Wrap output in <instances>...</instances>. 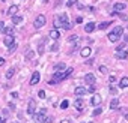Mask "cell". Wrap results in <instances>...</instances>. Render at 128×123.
Masks as SVG:
<instances>
[{"instance_id": "7bdbcfd3", "label": "cell", "mask_w": 128, "mask_h": 123, "mask_svg": "<svg viewBox=\"0 0 128 123\" xmlns=\"http://www.w3.org/2000/svg\"><path fill=\"white\" fill-rule=\"evenodd\" d=\"M3 63H5V60H3V59H2V57H0V66H2V65H3Z\"/></svg>"}, {"instance_id": "f35d334b", "label": "cell", "mask_w": 128, "mask_h": 123, "mask_svg": "<svg viewBox=\"0 0 128 123\" xmlns=\"http://www.w3.org/2000/svg\"><path fill=\"white\" fill-rule=\"evenodd\" d=\"M75 23H77V24H81V23H83V18H81V17H77Z\"/></svg>"}, {"instance_id": "e0dca14e", "label": "cell", "mask_w": 128, "mask_h": 123, "mask_svg": "<svg viewBox=\"0 0 128 123\" xmlns=\"http://www.w3.org/2000/svg\"><path fill=\"white\" fill-rule=\"evenodd\" d=\"M14 74H15V68H14V66H12V68H9V69H8V71H6V74H5V77H6V78H8V80H11V78H12V77H14Z\"/></svg>"}, {"instance_id": "f6af8a7d", "label": "cell", "mask_w": 128, "mask_h": 123, "mask_svg": "<svg viewBox=\"0 0 128 123\" xmlns=\"http://www.w3.org/2000/svg\"><path fill=\"white\" fill-rule=\"evenodd\" d=\"M125 44H128V35L125 36Z\"/></svg>"}, {"instance_id": "d590c367", "label": "cell", "mask_w": 128, "mask_h": 123, "mask_svg": "<svg viewBox=\"0 0 128 123\" xmlns=\"http://www.w3.org/2000/svg\"><path fill=\"white\" fill-rule=\"evenodd\" d=\"M109 81H110V83H115V81H116V77H115V75H110V77H109Z\"/></svg>"}, {"instance_id": "44dd1931", "label": "cell", "mask_w": 128, "mask_h": 123, "mask_svg": "<svg viewBox=\"0 0 128 123\" xmlns=\"http://www.w3.org/2000/svg\"><path fill=\"white\" fill-rule=\"evenodd\" d=\"M119 107V99H111L110 102V110H116Z\"/></svg>"}, {"instance_id": "603a6c76", "label": "cell", "mask_w": 128, "mask_h": 123, "mask_svg": "<svg viewBox=\"0 0 128 123\" xmlns=\"http://www.w3.org/2000/svg\"><path fill=\"white\" fill-rule=\"evenodd\" d=\"M109 41H110V42H118V41H119V38H118V36L113 33V32H111V33H109Z\"/></svg>"}, {"instance_id": "836d02e7", "label": "cell", "mask_w": 128, "mask_h": 123, "mask_svg": "<svg viewBox=\"0 0 128 123\" xmlns=\"http://www.w3.org/2000/svg\"><path fill=\"white\" fill-rule=\"evenodd\" d=\"M15 50H17V44H14V45H11V47H9V53H14Z\"/></svg>"}, {"instance_id": "4fadbf2b", "label": "cell", "mask_w": 128, "mask_h": 123, "mask_svg": "<svg viewBox=\"0 0 128 123\" xmlns=\"http://www.w3.org/2000/svg\"><path fill=\"white\" fill-rule=\"evenodd\" d=\"M17 12H18V6H17V5H12L9 9H8V15L14 17V15H17Z\"/></svg>"}, {"instance_id": "1f68e13d", "label": "cell", "mask_w": 128, "mask_h": 123, "mask_svg": "<svg viewBox=\"0 0 128 123\" xmlns=\"http://www.w3.org/2000/svg\"><path fill=\"white\" fill-rule=\"evenodd\" d=\"M101 111H102L101 108H95V111H93V116H100V114H101Z\"/></svg>"}, {"instance_id": "277c9868", "label": "cell", "mask_w": 128, "mask_h": 123, "mask_svg": "<svg viewBox=\"0 0 128 123\" xmlns=\"http://www.w3.org/2000/svg\"><path fill=\"white\" fill-rule=\"evenodd\" d=\"M95 77H93V74H86L84 75V83L88 84V86H95Z\"/></svg>"}, {"instance_id": "5b68a950", "label": "cell", "mask_w": 128, "mask_h": 123, "mask_svg": "<svg viewBox=\"0 0 128 123\" xmlns=\"http://www.w3.org/2000/svg\"><path fill=\"white\" fill-rule=\"evenodd\" d=\"M33 117L36 119V122H38V123H44L45 120H47V117H45V110H42V111H39L38 114H35Z\"/></svg>"}, {"instance_id": "60d3db41", "label": "cell", "mask_w": 128, "mask_h": 123, "mask_svg": "<svg viewBox=\"0 0 128 123\" xmlns=\"http://www.w3.org/2000/svg\"><path fill=\"white\" fill-rule=\"evenodd\" d=\"M110 93H111V95H116V89H115V87H110Z\"/></svg>"}, {"instance_id": "4dcf8cb0", "label": "cell", "mask_w": 128, "mask_h": 123, "mask_svg": "<svg viewBox=\"0 0 128 123\" xmlns=\"http://www.w3.org/2000/svg\"><path fill=\"white\" fill-rule=\"evenodd\" d=\"M100 71H101L102 74H109V69H107V66H101V68H100Z\"/></svg>"}, {"instance_id": "8fae6325", "label": "cell", "mask_w": 128, "mask_h": 123, "mask_svg": "<svg viewBox=\"0 0 128 123\" xmlns=\"http://www.w3.org/2000/svg\"><path fill=\"white\" fill-rule=\"evenodd\" d=\"M95 29H97V24H95V23H88L84 26V32H86V33H90V32L95 30Z\"/></svg>"}, {"instance_id": "52a82bcc", "label": "cell", "mask_w": 128, "mask_h": 123, "mask_svg": "<svg viewBox=\"0 0 128 123\" xmlns=\"http://www.w3.org/2000/svg\"><path fill=\"white\" fill-rule=\"evenodd\" d=\"M35 110H36V102L35 101H30L29 102V105H27V113L30 114V116H35Z\"/></svg>"}, {"instance_id": "8992f818", "label": "cell", "mask_w": 128, "mask_h": 123, "mask_svg": "<svg viewBox=\"0 0 128 123\" xmlns=\"http://www.w3.org/2000/svg\"><path fill=\"white\" fill-rule=\"evenodd\" d=\"M39 80H41V74L39 72H33L32 74V78H30V86H36L39 83Z\"/></svg>"}, {"instance_id": "d4e9b609", "label": "cell", "mask_w": 128, "mask_h": 123, "mask_svg": "<svg viewBox=\"0 0 128 123\" xmlns=\"http://www.w3.org/2000/svg\"><path fill=\"white\" fill-rule=\"evenodd\" d=\"M78 39H80V38H78V36L77 35H72V36H69V38H68V42H71V44H74V42H77V41Z\"/></svg>"}, {"instance_id": "bcb514c9", "label": "cell", "mask_w": 128, "mask_h": 123, "mask_svg": "<svg viewBox=\"0 0 128 123\" xmlns=\"http://www.w3.org/2000/svg\"><path fill=\"white\" fill-rule=\"evenodd\" d=\"M125 119H127V120H128V114H125Z\"/></svg>"}, {"instance_id": "8d00e7d4", "label": "cell", "mask_w": 128, "mask_h": 123, "mask_svg": "<svg viewBox=\"0 0 128 123\" xmlns=\"http://www.w3.org/2000/svg\"><path fill=\"white\" fill-rule=\"evenodd\" d=\"M38 95H39V98H42V99H44V98H45V92H44V90H39Z\"/></svg>"}, {"instance_id": "74e56055", "label": "cell", "mask_w": 128, "mask_h": 123, "mask_svg": "<svg viewBox=\"0 0 128 123\" xmlns=\"http://www.w3.org/2000/svg\"><path fill=\"white\" fill-rule=\"evenodd\" d=\"M57 50H59V45H57V44H54V45L51 47V51H57Z\"/></svg>"}, {"instance_id": "9a60e30c", "label": "cell", "mask_w": 128, "mask_h": 123, "mask_svg": "<svg viewBox=\"0 0 128 123\" xmlns=\"http://www.w3.org/2000/svg\"><path fill=\"white\" fill-rule=\"evenodd\" d=\"M50 38H51V39H54V41L60 38V33H59V30H57V29H53V30L50 32Z\"/></svg>"}, {"instance_id": "ab89813d", "label": "cell", "mask_w": 128, "mask_h": 123, "mask_svg": "<svg viewBox=\"0 0 128 123\" xmlns=\"http://www.w3.org/2000/svg\"><path fill=\"white\" fill-rule=\"evenodd\" d=\"M3 30H5V23L0 21V32H3Z\"/></svg>"}, {"instance_id": "c3c4849f", "label": "cell", "mask_w": 128, "mask_h": 123, "mask_svg": "<svg viewBox=\"0 0 128 123\" xmlns=\"http://www.w3.org/2000/svg\"><path fill=\"white\" fill-rule=\"evenodd\" d=\"M2 2H6V0H2Z\"/></svg>"}, {"instance_id": "7dc6e473", "label": "cell", "mask_w": 128, "mask_h": 123, "mask_svg": "<svg viewBox=\"0 0 128 123\" xmlns=\"http://www.w3.org/2000/svg\"><path fill=\"white\" fill-rule=\"evenodd\" d=\"M0 123H6V120H2V122H0Z\"/></svg>"}, {"instance_id": "7402d4cb", "label": "cell", "mask_w": 128, "mask_h": 123, "mask_svg": "<svg viewBox=\"0 0 128 123\" xmlns=\"http://www.w3.org/2000/svg\"><path fill=\"white\" fill-rule=\"evenodd\" d=\"M23 21V17H20V15H14V17H12V23L14 24H20Z\"/></svg>"}, {"instance_id": "4316f807", "label": "cell", "mask_w": 128, "mask_h": 123, "mask_svg": "<svg viewBox=\"0 0 128 123\" xmlns=\"http://www.w3.org/2000/svg\"><path fill=\"white\" fill-rule=\"evenodd\" d=\"M68 107H69V102H68L66 99H65V101H62V104H60V108H62V110H66Z\"/></svg>"}, {"instance_id": "30bf717a", "label": "cell", "mask_w": 128, "mask_h": 123, "mask_svg": "<svg viewBox=\"0 0 128 123\" xmlns=\"http://www.w3.org/2000/svg\"><path fill=\"white\" fill-rule=\"evenodd\" d=\"M3 44H5L6 47L9 48L11 45H14V44H15V38H14V36H11V35H8L6 38H5V41H3Z\"/></svg>"}, {"instance_id": "484cf974", "label": "cell", "mask_w": 128, "mask_h": 123, "mask_svg": "<svg viewBox=\"0 0 128 123\" xmlns=\"http://www.w3.org/2000/svg\"><path fill=\"white\" fill-rule=\"evenodd\" d=\"M3 33H5L6 36H8V35H11V36H12V33H14V29H12V27H6L5 30H3Z\"/></svg>"}, {"instance_id": "681fc988", "label": "cell", "mask_w": 128, "mask_h": 123, "mask_svg": "<svg viewBox=\"0 0 128 123\" xmlns=\"http://www.w3.org/2000/svg\"><path fill=\"white\" fill-rule=\"evenodd\" d=\"M0 122H2V119H0Z\"/></svg>"}, {"instance_id": "83f0119b", "label": "cell", "mask_w": 128, "mask_h": 123, "mask_svg": "<svg viewBox=\"0 0 128 123\" xmlns=\"http://www.w3.org/2000/svg\"><path fill=\"white\" fill-rule=\"evenodd\" d=\"M54 68H56V71H62V69H66V66H65V63H57Z\"/></svg>"}, {"instance_id": "ee69618b", "label": "cell", "mask_w": 128, "mask_h": 123, "mask_svg": "<svg viewBox=\"0 0 128 123\" xmlns=\"http://www.w3.org/2000/svg\"><path fill=\"white\" fill-rule=\"evenodd\" d=\"M60 123H69V120H66V119H65V120H62Z\"/></svg>"}, {"instance_id": "5bb4252c", "label": "cell", "mask_w": 128, "mask_h": 123, "mask_svg": "<svg viewBox=\"0 0 128 123\" xmlns=\"http://www.w3.org/2000/svg\"><path fill=\"white\" fill-rule=\"evenodd\" d=\"M113 8H115V12L124 11V9L127 8V3H115V5H113Z\"/></svg>"}, {"instance_id": "ac0fdd59", "label": "cell", "mask_w": 128, "mask_h": 123, "mask_svg": "<svg viewBox=\"0 0 128 123\" xmlns=\"http://www.w3.org/2000/svg\"><path fill=\"white\" fill-rule=\"evenodd\" d=\"M119 87H122V89L128 87V77H124V78H121V81H119Z\"/></svg>"}, {"instance_id": "9c48e42d", "label": "cell", "mask_w": 128, "mask_h": 123, "mask_svg": "<svg viewBox=\"0 0 128 123\" xmlns=\"http://www.w3.org/2000/svg\"><path fill=\"white\" fill-rule=\"evenodd\" d=\"M62 80H65V74H62V72L57 71V72L54 74V77H53L51 83H59V81H62Z\"/></svg>"}, {"instance_id": "2e32d148", "label": "cell", "mask_w": 128, "mask_h": 123, "mask_svg": "<svg viewBox=\"0 0 128 123\" xmlns=\"http://www.w3.org/2000/svg\"><path fill=\"white\" fill-rule=\"evenodd\" d=\"M74 92H75V95H77V96H83V95H86V93H88V89H83V87H77L75 90H74Z\"/></svg>"}, {"instance_id": "3957f363", "label": "cell", "mask_w": 128, "mask_h": 123, "mask_svg": "<svg viewBox=\"0 0 128 123\" xmlns=\"http://www.w3.org/2000/svg\"><path fill=\"white\" fill-rule=\"evenodd\" d=\"M101 102H102V98H101V95H98V93H93L92 99H90V105L98 107V105H101Z\"/></svg>"}, {"instance_id": "d6986e66", "label": "cell", "mask_w": 128, "mask_h": 123, "mask_svg": "<svg viewBox=\"0 0 128 123\" xmlns=\"http://www.w3.org/2000/svg\"><path fill=\"white\" fill-rule=\"evenodd\" d=\"M74 107H75L77 110H83L84 108V104H83V101H81V99H77L75 102H74Z\"/></svg>"}, {"instance_id": "f1b7e54d", "label": "cell", "mask_w": 128, "mask_h": 123, "mask_svg": "<svg viewBox=\"0 0 128 123\" xmlns=\"http://www.w3.org/2000/svg\"><path fill=\"white\" fill-rule=\"evenodd\" d=\"M63 74H65V78H68V77L72 74V69H71V68H68V69H66V71H65Z\"/></svg>"}, {"instance_id": "6da1fadb", "label": "cell", "mask_w": 128, "mask_h": 123, "mask_svg": "<svg viewBox=\"0 0 128 123\" xmlns=\"http://www.w3.org/2000/svg\"><path fill=\"white\" fill-rule=\"evenodd\" d=\"M54 27H63L66 30H69L71 29V23L68 20V15H65V14L57 15V18H54Z\"/></svg>"}, {"instance_id": "ba28073f", "label": "cell", "mask_w": 128, "mask_h": 123, "mask_svg": "<svg viewBox=\"0 0 128 123\" xmlns=\"http://www.w3.org/2000/svg\"><path fill=\"white\" fill-rule=\"evenodd\" d=\"M115 56H116V59L124 60V59H127V57H128V51H125V50H118V51H115Z\"/></svg>"}, {"instance_id": "f546056e", "label": "cell", "mask_w": 128, "mask_h": 123, "mask_svg": "<svg viewBox=\"0 0 128 123\" xmlns=\"http://www.w3.org/2000/svg\"><path fill=\"white\" fill-rule=\"evenodd\" d=\"M95 92H97V87H95V86H89L88 93H95Z\"/></svg>"}, {"instance_id": "7c38bea8", "label": "cell", "mask_w": 128, "mask_h": 123, "mask_svg": "<svg viewBox=\"0 0 128 123\" xmlns=\"http://www.w3.org/2000/svg\"><path fill=\"white\" fill-rule=\"evenodd\" d=\"M90 53H92V50H90L89 47H83V48H81V51H80V54H81V57H89Z\"/></svg>"}, {"instance_id": "d6a6232c", "label": "cell", "mask_w": 128, "mask_h": 123, "mask_svg": "<svg viewBox=\"0 0 128 123\" xmlns=\"http://www.w3.org/2000/svg\"><path fill=\"white\" fill-rule=\"evenodd\" d=\"M75 3H77V0H68V2H66V5H68V6H74Z\"/></svg>"}, {"instance_id": "ffe728a7", "label": "cell", "mask_w": 128, "mask_h": 123, "mask_svg": "<svg viewBox=\"0 0 128 123\" xmlns=\"http://www.w3.org/2000/svg\"><path fill=\"white\" fill-rule=\"evenodd\" d=\"M113 33L115 35H116L118 36V38H121V36H122V33H124V27H115V30H113Z\"/></svg>"}, {"instance_id": "cb8c5ba5", "label": "cell", "mask_w": 128, "mask_h": 123, "mask_svg": "<svg viewBox=\"0 0 128 123\" xmlns=\"http://www.w3.org/2000/svg\"><path fill=\"white\" fill-rule=\"evenodd\" d=\"M109 26H110V21H104V23H101L100 26H98V29H101V30H106Z\"/></svg>"}, {"instance_id": "b9f144b4", "label": "cell", "mask_w": 128, "mask_h": 123, "mask_svg": "<svg viewBox=\"0 0 128 123\" xmlns=\"http://www.w3.org/2000/svg\"><path fill=\"white\" fill-rule=\"evenodd\" d=\"M12 98H18V93L17 92H12Z\"/></svg>"}, {"instance_id": "e575fe53", "label": "cell", "mask_w": 128, "mask_h": 123, "mask_svg": "<svg viewBox=\"0 0 128 123\" xmlns=\"http://www.w3.org/2000/svg\"><path fill=\"white\" fill-rule=\"evenodd\" d=\"M38 53H39V54H42V53H44V42L39 44V51Z\"/></svg>"}, {"instance_id": "7a4b0ae2", "label": "cell", "mask_w": 128, "mask_h": 123, "mask_svg": "<svg viewBox=\"0 0 128 123\" xmlns=\"http://www.w3.org/2000/svg\"><path fill=\"white\" fill-rule=\"evenodd\" d=\"M45 23H47V18H45V15H38V17L35 18L33 26H35V29H42V27L45 26Z\"/></svg>"}]
</instances>
